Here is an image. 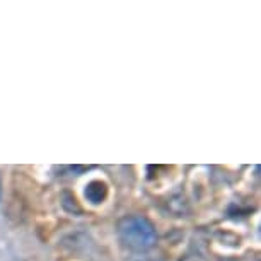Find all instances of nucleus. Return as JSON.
I'll list each match as a JSON object with an SVG mask.
<instances>
[{
  "mask_svg": "<svg viewBox=\"0 0 261 261\" xmlns=\"http://www.w3.org/2000/svg\"><path fill=\"white\" fill-rule=\"evenodd\" d=\"M108 185L101 179H92L84 188V196L91 205H101L108 198Z\"/></svg>",
  "mask_w": 261,
  "mask_h": 261,
  "instance_id": "2",
  "label": "nucleus"
},
{
  "mask_svg": "<svg viewBox=\"0 0 261 261\" xmlns=\"http://www.w3.org/2000/svg\"><path fill=\"white\" fill-rule=\"evenodd\" d=\"M62 206L72 215H81L82 214V208L79 206L75 196H72L70 193H63L62 195Z\"/></svg>",
  "mask_w": 261,
  "mask_h": 261,
  "instance_id": "3",
  "label": "nucleus"
},
{
  "mask_svg": "<svg viewBox=\"0 0 261 261\" xmlns=\"http://www.w3.org/2000/svg\"><path fill=\"white\" fill-rule=\"evenodd\" d=\"M116 232L121 244L135 253L149 251L157 241L155 227L142 215H125L118 220Z\"/></svg>",
  "mask_w": 261,
  "mask_h": 261,
  "instance_id": "1",
  "label": "nucleus"
},
{
  "mask_svg": "<svg viewBox=\"0 0 261 261\" xmlns=\"http://www.w3.org/2000/svg\"><path fill=\"white\" fill-rule=\"evenodd\" d=\"M145 261H154V259H145Z\"/></svg>",
  "mask_w": 261,
  "mask_h": 261,
  "instance_id": "5",
  "label": "nucleus"
},
{
  "mask_svg": "<svg viewBox=\"0 0 261 261\" xmlns=\"http://www.w3.org/2000/svg\"><path fill=\"white\" fill-rule=\"evenodd\" d=\"M0 201H2V179H0Z\"/></svg>",
  "mask_w": 261,
  "mask_h": 261,
  "instance_id": "4",
  "label": "nucleus"
}]
</instances>
